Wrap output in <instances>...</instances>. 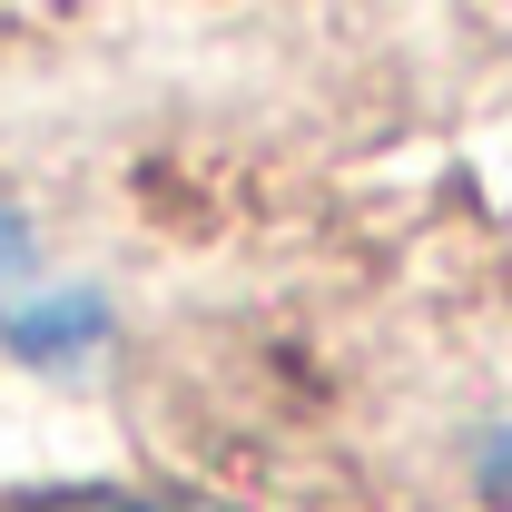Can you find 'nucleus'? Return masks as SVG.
Segmentation results:
<instances>
[{
	"instance_id": "20e7f679",
	"label": "nucleus",
	"mask_w": 512,
	"mask_h": 512,
	"mask_svg": "<svg viewBox=\"0 0 512 512\" xmlns=\"http://www.w3.org/2000/svg\"><path fill=\"white\" fill-rule=\"evenodd\" d=\"M30 256H40V237H30V217H20V207L0 197V276H20Z\"/></svg>"
},
{
	"instance_id": "f257e3e1",
	"label": "nucleus",
	"mask_w": 512,
	"mask_h": 512,
	"mask_svg": "<svg viewBox=\"0 0 512 512\" xmlns=\"http://www.w3.org/2000/svg\"><path fill=\"white\" fill-rule=\"evenodd\" d=\"M0 345L20 365H79L89 345H109V296L99 286H40L0 306Z\"/></svg>"
},
{
	"instance_id": "f03ea898",
	"label": "nucleus",
	"mask_w": 512,
	"mask_h": 512,
	"mask_svg": "<svg viewBox=\"0 0 512 512\" xmlns=\"http://www.w3.org/2000/svg\"><path fill=\"white\" fill-rule=\"evenodd\" d=\"M20 512H188V503H148V493H89V483H69V493H30Z\"/></svg>"
},
{
	"instance_id": "7ed1b4c3",
	"label": "nucleus",
	"mask_w": 512,
	"mask_h": 512,
	"mask_svg": "<svg viewBox=\"0 0 512 512\" xmlns=\"http://www.w3.org/2000/svg\"><path fill=\"white\" fill-rule=\"evenodd\" d=\"M473 473H483V493L512 512V424H483V434H473Z\"/></svg>"
}]
</instances>
